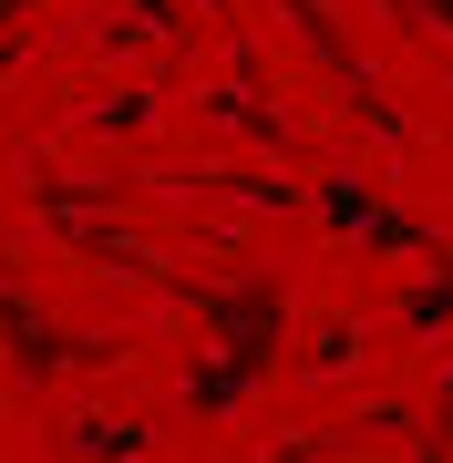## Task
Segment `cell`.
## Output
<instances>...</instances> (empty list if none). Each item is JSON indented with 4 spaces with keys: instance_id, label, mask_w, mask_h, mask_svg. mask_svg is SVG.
<instances>
[{
    "instance_id": "cell-1",
    "label": "cell",
    "mask_w": 453,
    "mask_h": 463,
    "mask_svg": "<svg viewBox=\"0 0 453 463\" xmlns=\"http://www.w3.org/2000/svg\"><path fill=\"white\" fill-rule=\"evenodd\" d=\"M422 11H433V21H453V0H422Z\"/></svg>"
}]
</instances>
